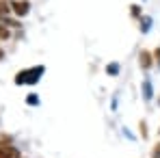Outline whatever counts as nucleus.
Segmentation results:
<instances>
[{"label": "nucleus", "instance_id": "1", "mask_svg": "<svg viewBox=\"0 0 160 158\" xmlns=\"http://www.w3.org/2000/svg\"><path fill=\"white\" fill-rule=\"evenodd\" d=\"M41 74H43V67H41V65H37V67H32V69H24V72H20V74H18V78H15V82H18V84H22V82L32 84V82H37V80H39Z\"/></svg>", "mask_w": 160, "mask_h": 158}, {"label": "nucleus", "instance_id": "2", "mask_svg": "<svg viewBox=\"0 0 160 158\" xmlns=\"http://www.w3.org/2000/svg\"><path fill=\"white\" fill-rule=\"evenodd\" d=\"M13 9H15L18 15H26V13H28V2H15Z\"/></svg>", "mask_w": 160, "mask_h": 158}, {"label": "nucleus", "instance_id": "3", "mask_svg": "<svg viewBox=\"0 0 160 158\" xmlns=\"http://www.w3.org/2000/svg\"><path fill=\"white\" fill-rule=\"evenodd\" d=\"M141 65L143 67H149L152 65V54L149 52H141Z\"/></svg>", "mask_w": 160, "mask_h": 158}, {"label": "nucleus", "instance_id": "4", "mask_svg": "<svg viewBox=\"0 0 160 158\" xmlns=\"http://www.w3.org/2000/svg\"><path fill=\"white\" fill-rule=\"evenodd\" d=\"M0 158H18L15 150H0Z\"/></svg>", "mask_w": 160, "mask_h": 158}, {"label": "nucleus", "instance_id": "5", "mask_svg": "<svg viewBox=\"0 0 160 158\" xmlns=\"http://www.w3.org/2000/svg\"><path fill=\"white\" fill-rule=\"evenodd\" d=\"M143 91H145V98H152V93H149V91H152L149 82H145V84H143Z\"/></svg>", "mask_w": 160, "mask_h": 158}, {"label": "nucleus", "instance_id": "6", "mask_svg": "<svg viewBox=\"0 0 160 158\" xmlns=\"http://www.w3.org/2000/svg\"><path fill=\"white\" fill-rule=\"evenodd\" d=\"M119 72V65H108V74H117Z\"/></svg>", "mask_w": 160, "mask_h": 158}, {"label": "nucleus", "instance_id": "7", "mask_svg": "<svg viewBox=\"0 0 160 158\" xmlns=\"http://www.w3.org/2000/svg\"><path fill=\"white\" fill-rule=\"evenodd\" d=\"M143 30H149V20H143Z\"/></svg>", "mask_w": 160, "mask_h": 158}, {"label": "nucleus", "instance_id": "8", "mask_svg": "<svg viewBox=\"0 0 160 158\" xmlns=\"http://www.w3.org/2000/svg\"><path fill=\"white\" fill-rule=\"evenodd\" d=\"M2 11H4V7H2V4H0V13H2Z\"/></svg>", "mask_w": 160, "mask_h": 158}, {"label": "nucleus", "instance_id": "9", "mask_svg": "<svg viewBox=\"0 0 160 158\" xmlns=\"http://www.w3.org/2000/svg\"><path fill=\"white\" fill-rule=\"evenodd\" d=\"M0 59H2V50H0Z\"/></svg>", "mask_w": 160, "mask_h": 158}]
</instances>
